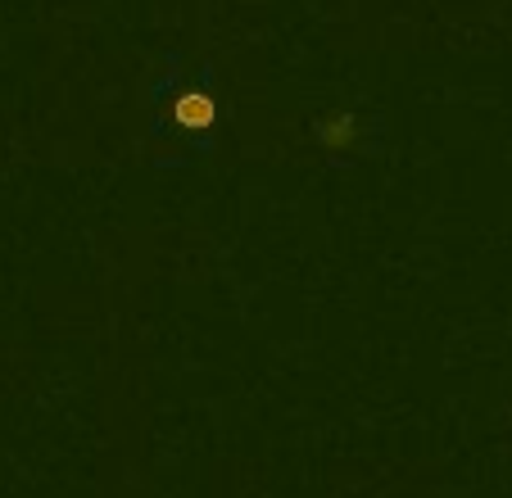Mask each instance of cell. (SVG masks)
<instances>
[{
  "mask_svg": "<svg viewBox=\"0 0 512 498\" xmlns=\"http://www.w3.org/2000/svg\"><path fill=\"white\" fill-rule=\"evenodd\" d=\"M358 136H363V132H358V118L345 114V109H340V114H327L318 123V145H322V150H331V154L354 150Z\"/></svg>",
  "mask_w": 512,
  "mask_h": 498,
  "instance_id": "obj_1",
  "label": "cell"
},
{
  "mask_svg": "<svg viewBox=\"0 0 512 498\" xmlns=\"http://www.w3.org/2000/svg\"><path fill=\"white\" fill-rule=\"evenodd\" d=\"M173 118L186 127V132H200V127H209L213 118H218V105H213L209 91H182L173 105Z\"/></svg>",
  "mask_w": 512,
  "mask_h": 498,
  "instance_id": "obj_2",
  "label": "cell"
}]
</instances>
